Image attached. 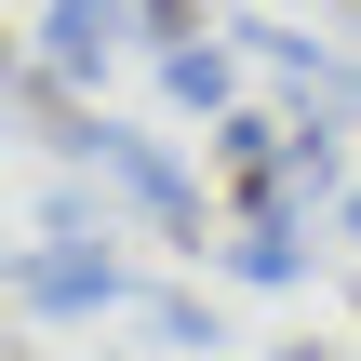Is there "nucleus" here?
Segmentation results:
<instances>
[{
    "label": "nucleus",
    "mask_w": 361,
    "mask_h": 361,
    "mask_svg": "<svg viewBox=\"0 0 361 361\" xmlns=\"http://www.w3.org/2000/svg\"><path fill=\"white\" fill-rule=\"evenodd\" d=\"M107 241H121V228H107L94 201L40 188V201H27V241H13V308H27V322H107V308H134V281H121Z\"/></svg>",
    "instance_id": "1"
},
{
    "label": "nucleus",
    "mask_w": 361,
    "mask_h": 361,
    "mask_svg": "<svg viewBox=\"0 0 361 361\" xmlns=\"http://www.w3.org/2000/svg\"><path fill=\"white\" fill-rule=\"evenodd\" d=\"M80 161H94V174H107V188H121V201L147 214V241H161V255H188V268H201V255H228V228H214V201H201V174H188V161H174L161 134H121V121L94 107V134H80Z\"/></svg>",
    "instance_id": "2"
},
{
    "label": "nucleus",
    "mask_w": 361,
    "mask_h": 361,
    "mask_svg": "<svg viewBox=\"0 0 361 361\" xmlns=\"http://www.w3.org/2000/svg\"><path fill=\"white\" fill-rule=\"evenodd\" d=\"M121 40H147V13L134 0H40V67H67V80H107L121 67Z\"/></svg>",
    "instance_id": "3"
},
{
    "label": "nucleus",
    "mask_w": 361,
    "mask_h": 361,
    "mask_svg": "<svg viewBox=\"0 0 361 361\" xmlns=\"http://www.w3.org/2000/svg\"><path fill=\"white\" fill-rule=\"evenodd\" d=\"M161 94L201 107V121H228V107H241V54H228V40H174V54H161Z\"/></svg>",
    "instance_id": "4"
},
{
    "label": "nucleus",
    "mask_w": 361,
    "mask_h": 361,
    "mask_svg": "<svg viewBox=\"0 0 361 361\" xmlns=\"http://www.w3.org/2000/svg\"><path fill=\"white\" fill-rule=\"evenodd\" d=\"M134 308L161 322V348H228V322H214V295H188V281H147Z\"/></svg>",
    "instance_id": "5"
},
{
    "label": "nucleus",
    "mask_w": 361,
    "mask_h": 361,
    "mask_svg": "<svg viewBox=\"0 0 361 361\" xmlns=\"http://www.w3.org/2000/svg\"><path fill=\"white\" fill-rule=\"evenodd\" d=\"M228 281H308V241L295 228H241L228 241Z\"/></svg>",
    "instance_id": "6"
},
{
    "label": "nucleus",
    "mask_w": 361,
    "mask_h": 361,
    "mask_svg": "<svg viewBox=\"0 0 361 361\" xmlns=\"http://www.w3.org/2000/svg\"><path fill=\"white\" fill-rule=\"evenodd\" d=\"M134 13H147V54H174V40H201V27H214L201 0H134Z\"/></svg>",
    "instance_id": "7"
},
{
    "label": "nucleus",
    "mask_w": 361,
    "mask_h": 361,
    "mask_svg": "<svg viewBox=\"0 0 361 361\" xmlns=\"http://www.w3.org/2000/svg\"><path fill=\"white\" fill-rule=\"evenodd\" d=\"M281 361H322V348H281Z\"/></svg>",
    "instance_id": "8"
},
{
    "label": "nucleus",
    "mask_w": 361,
    "mask_h": 361,
    "mask_svg": "<svg viewBox=\"0 0 361 361\" xmlns=\"http://www.w3.org/2000/svg\"><path fill=\"white\" fill-rule=\"evenodd\" d=\"M13 361H40V348H13Z\"/></svg>",
    "instance_id": "9"
}]
</instances>
